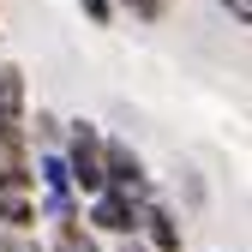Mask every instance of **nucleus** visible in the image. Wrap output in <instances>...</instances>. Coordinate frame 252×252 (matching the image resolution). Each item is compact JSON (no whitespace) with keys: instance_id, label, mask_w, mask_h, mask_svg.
<instances>
[{"instance_id":"obj_4","label":"nucleus","mask_w":252,"mask_h":252,"mask_svg":"<svg viewBox=\"0 0 252 252\" xmlns=\"http://www.w3.org/2000/svg\"><path fill=\"white\" fill-rule=\"evenodd\" d=\"M0 192H30V126H0Z\"/></svg>"},{"instance_id":"obj_3","label":"nucleus","mask_w":252,"mask_h":252,"mask_svg":"<svg viewBox=\"0 0 252 252\" xmlns=\"http://www.w3.org/2000/svg\"><path fill=\"white\" fill-rule=\"evenodd\" d=\"M138 204L144 198H126V192H96L84 204L78 222L96 228V234H114V240H138Z\"/></svg>"},{"instance_id":"obj_14","label":"nucleus","mask_w":252,"mask_h":252,"mask_svg":"<svg viewBox=\"0 0 252 252\" xmlns=\"http://www.w3.org/2000/svg\"><path fill=\"white\" fill-rule=\"evenodd\" d=\"M108 6H126V12H132V6H138V0H108Z\"/></svg>"},{"instance_id":"obj_8","label":"nucleus","mask_w":252,"mask_h":252,"mask_svg":"<svg viewBox=\"0 0 252 252\" xmlns=\"http://www.w3.org/2000/svg\"><path fill=\"white\" fill-rule=\"evenodd\" d=\"M48 252H102V246H96V234H90L84 222H72V228H54V246Z\"/></svg>"},{"instance_id":"obj_9","label":"nucleus","mask_w":252,"mask_h":252,"mask_svg":"<svg viewBox=\"0 0 252 252\" xmlns=\"http://www.w3.org/2000/svg\"><path fill=\"white\" fill-rule=\"evenodd\" d=\"M36 138H42L48 150H54V138H60V120H54L48 108H36Z\"/></svg>"},{"instance_id":"obj_7","label":"nucleus","mask_w":252,"mask_h":252,"mask_svg":"<svg viewBox=\"0 0 252 252\" xmlns=\"http://www.w3.org/2000/svg\"><path fill=\"white\" fill-rule=\"evenodd\" d=\"M36 228V192H0V234H30Z\"/></svg>"},{"instance_id":"obj_1","label":"nucleus","mask_w":252,"mask_h":252,"mask_svg":"<svg viewBox=\"0 0 252 252\" xmlns=\"http://www.w3.org/2000/svg\"><path fill=\"white\" fill-rule=\"evenodd\" d=\"M60 162H66L72 192H84V198L102 192V132H96L90 120H72V126H66V150H60Z\"/></svg>"},{"instance_id":"obj_11","label":"nucleus","mask_w":252,"mask_h":252,"mask_svg":"<svg viewBox=\"0 0 252 252\" xmlns=\"http://www.w3.org/2000/svg\"><path fill=\"white\" fill-rule=\"evenodd\" d=\"M168 12V0H138V6H132V18H162Z\"/></svg>"},{"instance_id":"obj_10","label":"nucleus","mask_w":252,"mask_h":252,"mask_svg":"<svg viewBox=\"0 0 252 252\" xmlns=\"http://www.w3.org/2000/svg\"><path fill=\"white\" fill-rule=\"evenodd\" d=\"M78 6H84V18H90V24H108V18H114L108 0H78Z\"/></svg>"},{"instance_id":"obj_13","label":"nucleus","mask_w":252,"mask_h":252,"mask_svg":"<svg viewBox=\"0 0 252 252\" xmlns=\"http://www.w3.org/2000/svg\"><path fill=\"white\" fill-rule=\"evenodd\" d=\"M120 252H150V246L144 240H120Z\"/></svg>"},{"instance_id":"obj_6","label":"nucleus","mask_w":252,"mask_h":252,"mask_svg":"<svg viewBox=\"0 0 252 252\" xmlns=\"http://www.w3.org/2000/svg\"><path fill=\"white\" fill-rule=\"evenodd\" d=\"M24 102H30L24 72L12 66V60H0V126H24Z\"/></svg>"},{"instance_id":"obj_12","label":"nucleus","mask_w":252,"mask_h":252,"mask_svg":"<svg viewBox=\"0 0 252 252\" xmlns=\"http://www.w3.org/2000/svg\"><path fill=\"white\" fill-rule=\"evenodd\" d=\"M222 6H228L234 24H252V0H222Z\"/></svg>"},{"instance_id":"obj_5","label":"nucleus","mask_w":252,"mask_h":252,"mask_svg":"<svg viewBox=\"0 0 252 252\" xmlns=\"http://www.w3.org/2000/svg\"><path fill=\"white\" fill-rule=\"evenodd\" d=\"M138 240H144L150 252H180V246H186V234H180V222H174V210L156 204V198L138 204Z\"/></svg>"},{"instance_id":"obj_2","label":"nucleus","mask_w":252,"mask_h":252,"mask_svg":"<svg viewBox=\"0 0 252 252\" xmlns=\"http://www.w3.org/2000/svg\"><path fill=\"white\" fill-rule=\"evenodd\" d=\"M102 192H126V198H150V174L144 156L120 138H102Z\"/></svg>"}]
</instances>
